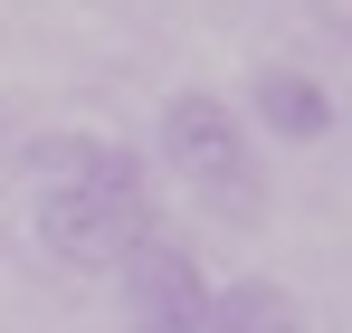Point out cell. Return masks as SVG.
I'll use <instances>...</instances> for the list:
<instances>
[{"label":"cell","mask_w":352,"mask_h":333,"mask_svg":"<svg viewBox=\"0 0 352 333\" xmlns=\"http://www.w3.org/2000/svg\"><path fill=\"white\" fill-rule=\"evenodd\" d=\"M38 238L67 267H124L153 238V191L124 143H38Z\"/></svg>","instance_id":"obj_1"},{"label":"cell","mask_w":352,"mask_h":333,"mask_svg":"<svg viewBox=\"0 0 352 333\" xmlns=\"http://www.w3.org/2000/svg\"><path fill=\"white\" fill-rule=\"evenodd\" d=\"M257 124L314 143V133H333V96H324L314 76H295V67H267V76H257Z\"/></svg>","instance_id":"obj_5"},{"label":"cell","mask_w":352,"mask_h":333,"mask_svg":"<svg viewBox=\"0 0 352 333\" xmlns=\"http://www.w3.org/2000/svg\"><path fill=\"white\" fill-rule=\"evenodd\" d=\"M200 333H305V314H295L286 286L229 277V286H210V324H200Z\"/></svg>","instance_id":"obj_4"},{"label":"cell","mask_w":352,"mask_h":333,"mask_svg":"<svg viewBox=\"0 0 352 333\" xmlns=\"http://www.w3.org/2000/svg\"><path fill=\"white\" fill-rule=\"evenodd\" d=\"M162 162H172L210 210H229V219H257V200H267V171H257L248 124H238L219 96H200V86L162 105Z\"/></svg>","instance_id":"obj_2"},{"label":"cell","mask_w":352,"mask_h":333,"mask_svg":"<svg viewBox=\"0 0 352 333\" xmlns=\"http://www.w3.org/2000/svg\"><path fill=\"white\" fill-rule=\"evenodd\" d=\"M115 277H124L133 333H200V324H210V277H200V257L172 248V238H143Z\"/></svg>","instance_id":"obj_3"}]
</instances>
